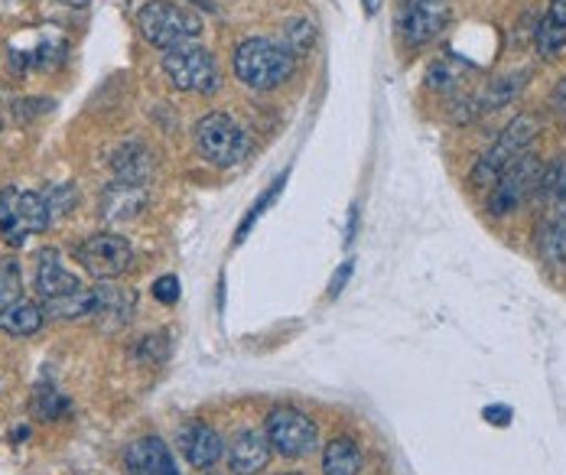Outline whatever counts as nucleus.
<instances>
[{
    "mask_svg": "<svg viewBox=\"0 0 566 475\" xmlns=\"http://www.w3.org/2000/svg\"><path fill=\"white\" fill-rule=\"evenodd\" d=\"M381 3H385V0H361V7H365L368 17H375V13L381 10Z\"/></svg>",
    "mask_w": 566,
    "mask_h": 475,
    "instance_id": "35",
    "label": "nucleus"
},
{
    "mask_svg": "<svg viewBox=\"0 0 566 475\" xmlns=\"http://www.w3.org/2000/svg\"><path fill=\"white\" fill-rule=\"evenodd\" d=\"M75 186H56V189H50V196H46V202H50V212H69L72 205H75Z\"/></svg>",
    "mask_w": 566,
    "mask_h": 475,
    "instance_id": "29",
    "label": "nucleus"
},
{
    "mask_svg": "<svg viewBox=\"0 0 566 475\" xmlns=\"http://www.w3.org/2000/svg\"><path fill=\"white\" fill-rule=\"evenodd\" d=\"M313 40H316V27L310 20H293L286 30H283V46L293 60H303L310 56L313 50Z\"/></svg>",
    "mask_w": 566,
    "mask_h": 475,
    "instance_id": "24",
    "label": "nucleus"
},
{
    "mask_svg": "<svg viewBox=\"0 0 566 475\" xmlns=\"http://www.w3.org/2000/svg\"><path fill=\"white\" fill-rule=\"evenodd\" d=\"M293 56L286 53V46L268 36H251L241 40L234 50V75L241 85L254 88V92H274L293 72Z\"/></svg>",
    "mask_w": 566,
    "mask_h": 475,
    "instance_id": "1",
    "label": "nucleus"
},
{
    "mask_svg": "<svg viewBox=\"0 0 566 475\" xmlns=\"http://www.w3.org/2000/svg\"><path fill=\"white\" fill-rule=\"evenodd\" d=\"M485 420L489 423H499V426H505L511 420V411L509 408H485Z\"/></svg>",
    "mask_w": 566,
    "mask_h": 475,
    "instance_id": "33",
    "label": "nucleus"
},
{
    "mask_svg": "<svg viewBox=\"0 0 566 475\" xmlns=\"http://www.w3.org/2000/svg\"><path fill=\"white\" fill-rule=\"evenodd\" d=\"M154 297L160 299V303H176L179 299V277H172V274H167V277H160V281H154Z\"/></svg>",
    "mask_w": 566,
    "mask_h": 475,
    "instance_id": "30",
    "label": "nucleus"
},
{
    "mask_svg": "<svg viewBox=\"0 0 566 475\" xmlns=\"http://www.w3.org/2000/svg\"><path fill=\"white\" fill-rule=\"evenodd\" d=\"M544 173V163L534 150L521 154L509 170L499 177V182L492 186V199H489V212L492 215H511L517 212L531 192H537V182Z\"/></svg>",
    "mask_w": 566,
    "mask_h": 475,
    "instance_id": "9",
    "label": "nucleus"
},
{
    "mask_svg": "<svg viewBox=\"0 0 566 475\" xmlns=\"http://www.w3.org/2000/svg\"><path fill=\"white\" fill-rule=\"evenodd\" d=\"M92 303H95V291L82 287L78 294L46 299L43 303V313L53 316V319H82V316H92Z\"/></svg>",
    "mask_w": 566,
    "mask_h": 475,
    "instance_id": "22",
    "label": "nucleus"
},
{
    "mask_svg": "<svg viewBox=\"0 0 566 475\" xmlns=\"http://www.w3.org/2000/svg\"><path fill=\"white\" fill-rule=\"evenodd\" d=\"M196 3H199V7H209V10H216V7H212V0H196Z\"/></svg>",
    "mask_w": 566,
    "mask_h": 475,
    "instance_id": "36",
    "label": "nucleus"
},
{
    "mask_svg": "<svg viewBox=\"0 0 566 475\" xmlns=\"http://www.w3.org/2000/svg\"><path fill=\"white\" fill-rule=\"evenodd\" d=\"M465 68H469V65H462V62H455V60L433 62V65H430V72H427V85H430V88L447 92V88H453V85L462 82Z\"/></svg>",
    "mask_w": 566,
    "mask_h": 475,
    "instance_id": "28",
    "label": "nucleus"
},
{
    "mask_svg": "<svg viewBox=\"0 0 566 475\" xmlns=\"http://www.w3.org/2000/svg\"><path fill=\"white\" fill-rule=\"evenodd\" d=\"M43 323H46V313H43V306L33 303V299L20 297L17 303H10V306L0 309V332L17 336V339L40 332Z\"/></svg>",
    "mask_w": 566,
    "mask_h": 475,
    "instance_id": "18",
    "label": "nucleus"
},
{
    "mask_svg": "<svg viewBox=\"0 0 566 475\" xmlns=\"http://www.w3.org/2000/svg\"><path fill=\"white\" fill-rule=\"evenodd\" d=\"M75 257H78V264H82L92 277H98V281H114V277H120V274L134 264V247H130L127 238L114 235V232H98V235L85 238V241L75 247Z\"/></svg>",
    "mask_w": 566,
    "mask_h": 475,
    "instance_id": "10",
    "label": "nucleus"
},
{
    "mask_svg": "<svg viewBox=\"0 0 566 475\" xmlns=\"http://www.w3.org/2000/svg\"><path fill=\"white\" fill-rule=\"evenodd\" d=\"M551 112L560 120H566V75L554 85V92H551Z\"/></svg>",
    "mask_w": 566,
    "mask_h": 475,
    "instance_id": "31",
    "label": "nucleus"
},
{
    "mask_svg": "<svg viewBox=\"0 0 566 475\" xmlns=\"http://www.w3.org/2000/svg\"><path fill=\"white\" fill-rule=\"evenodd\" d=\"M23 297V271L17 257H0V309Z\"/></svg>",
    "mask_w": 566,
    "mask_h": 475,
    "instance_id": "25",
    "label": "nucleus"
},
{
    "mask_svg": "<svg viewBox=\"0 0 566 475\" xmlns=\"http://www.w3.org/2000/svg\"><path fill=\"white\" fill-rule=\"evenodd\" d=\"M355 229H358V205H352V215H348V232H345V241L352 244L355 238Z\"/></svg>",
    "mask_w": 566,
    "mask_h": 475,
    "instance_id": "34",
    "label": "nucleus"
},
{
    "mask_svg": "<svg viewBox=\"0 0 566 475\" xmlns=\"http://www.w3.org/2000/svg\"><path fill=\"white\" fill-rule=\"evenodd\" d=\"M92 291H95L92 316L98 319L102 329L117 332L134 319V309H137V294L134 291L112 284V281H98V287H92Z\"/></svg>",
    "mask_w": 566,
    "mask_h": 475,
    "instance_id": "12",
    "label": "nucleus"
},
{
    "mask_svg": "<svg viewBox=\"0 0 566 475\" xmlns=\"http://www.w3.org/2000/svg\"><path fill=\"white\" fill-rule=\"evenodd\" d=\"M127 469L134 475H179L160 436H144L127 446Z\"/></svg>",
    "mask_w": 566,
    "mask_h": 475,
    "instance_id": "16",
    "label": "nucleus"
},
{
    "mask_svg": "<svg viewBox=\"0 0 566 475\" xmlns=\"http://www.w3.org/2000/svg\"><path fill=\"white\" fill-rule=\"evenodd\" d=\"M537 134H541V118H534V115H517L514 120H509V124L502 127L499 140L475 160L472 177H469L472 179V186H479V189L495 186L499 177L509 170L511 163H514L521 154L531 150V144L537 140Z\"/></svg>",
    "mask_w": 566,
    "mask_h": 475,
    "instance_id": "3",
    "label": "nucleus"
},
{
    "mask_svg": "<svg viewBox=\"0 0 566 475\" xmlns=\"http://www.w3.org/2000/svg\"><path fill=\"white\" fill-rule=\"evenodd\" d=\"M264 433H268L271 450L286 456V460H303L319 443V430H316L313 416L296 411V408H274L268 414V430Z\"/></svg>",
    "mask_w": 566,
    "mask_h": 475,
    "instance_id": "8",
    "label": "nucleus"
},
{
    "mask_svg": "<svg viewBox=\"0 0 566 475\" xmlns=\"http://www.w3.org/2000/svg\"><path fill=\"white\" fill-rule=\"evenodd\" d=\"M566 50V0H551L541 27H537V53L544 60H557Z\"/></svg>",
    "mask_w": 566,
    "mask_h": 475,
    "instance_id": "19",
    "label": "nucleus"
},
{
    "mask_svg": "<svg viewBox=\"0 0 566 475\" xmlns=\"http://www.w3.org/2000/svg\"><path fill=\"white\" fill-rule=\"evenodd\" d=\"M192 140H196L199 157L212 167H222V170L238 167L251 154V137L244 134V127L222 112H212V115L196 120Z\"/></svg>",
    "mask_w": 566,
    "mask_h": 475,
    "instance_id": "4",
    "label": "nucleus"
},
{
    "mask_svg": "<svg viewBox=\"0 0 566 475\" xmlns=\"http://www.w3.org/2000/svg\"><path fill=\"white\" fill-rule=\"evenodd\" d=\"M537 247L547 267L566 271V219L560 215H547L537 229Z\"/></svg>",
    "mask_w": 566,
    "mask_h": 475,
    "instance_id": "20",
    "label": "nucleus"
},
{
    "mask_svg": "<svg viewBox=\"0 0 566 475\" xmlns=\"http://www.w3.org/2000/svg\"><path fill=\"white\" fill-rule=\"evenodd\" d=\"M286 177H290V173H281V177L274 179V182H271V186L261 192V199H258V202L251 205V212L244 215V222H241V229H238V235H234V244H241V241L248 238V232H251V229L261 222V215H264V212H268V209L277 202V196H281L283 186H286Z\"/></svg>",
    "mask_w": 566,
    "mask_h": 475,
    "instance_id": "23",
    "label": "nucleus"
},
{
    "mask_svg": "<svg viewBox=\"0 0 566 475\" xmlns=\"http://www.w3.org/2000/svg\"><path fill=\"white\" fill-rule=\"evenodd\" d=\"M164 72H167L172 88H179V92L212 95L222 85V72H219L216 56L206 46H196V43H182V46L167 50Z\"/></svg>",
    "mask_w": 566,
    "mask_h": 475,
    "instance_id": "6",
    "label": "nucleus"
},
{
    "mask_svg": "<svg viewBox=\"0 0 566 475\" xmlns=\"http://www.w3.org/2000/svg\"><path fill=\"white\" fill-rule=\"evenodd\" d=\"M170 332H154V336H144L134 346V358L144 361V365H157V361H167L170 358Z\"/></svg>",
    "mask_w": 566,
    "mask_h": 475,
    "instance_id": "27",
    "label": "nucleus"
},
{
    "mask_svg": "<svg viewBox=\"0 0 566 475\" xmlns=\"http://www.w3.org/2000/svg\"><path fill=\"white\" fill-rule=\"evenodd\" d=\"M268 463H271L268 433H261V430H241V433L231 440L228 466H231V473L234 475H258Z\"/></svg>",
    "mask_w": 566,
    "mask_h": 475,
    "instance_id": "13",
    "label": "nucleus"
},
{
    "mask_svg": "<svg viewBox=\"0 0 566 475\" xmlns=\"http://www.w3.org/2000/svg\"><path fill=\"white\" fill-rule=\"evenodd\" d=\"M450 3L447 0H400L397 3V33L410 50H423L443 36L450 27Z\"/></svg>",
    "mask_w": 566,
    "mask_h": 475,
    "instance_id": "7",
    "label": "nucleus"
},
{
    "mask_svg": "<svg viewBox=\"0 0 566 475\" xmlns=\"http://www.w3.org/2000/svg\"><path fill=\"white\" fill-rule=\"evenodd\" d=\"M114 177L120 182H137V186H147V179L154 173V157L150 150L140 144V140H127L114 150L112 157Z\"/></svg>",
    "mask_w": 566,
    "mask_h": 475,
    "instance_id": "17",
    "label": "nucleus"
},
{
    "mask_svg": "<svg viewBox=\"0 0 566 475\" xmlns=\"http://www.w3.org/2000/svg\"><path fill=\"white\" fill-rule=\"evenodd\" d=\"M281 475H300V473H281Z\"/></svg>",
    "mask_w": 566,
    "mask_h": 475,
    "instance_id": "37",
    "label": "nucleus"
},
{
    "mask_svg": "<svg viewBox=\"0 0 566 475\" xmlns=\"http://www.w3.org/2000/svg\"><path fill=\"white\" fill-rule=\"evenodd\" d=\"M33 414L40 416V420H59L62 414H69V401L59 394L53 384L50 388L40 384L36 394H33Z\"/></svg>",
    "mask_w": 566,
    "mask_h": 475,
    "instance_id": "26",
    "label": "nucleus"
},
{
    "mask_svg": "<svg viewBox=\"0 0 566 475\" xmlns=\"http://www.w3.org/2000/svg\"><path fill=\"white\" fill-rule=\"evenodd\" d=\"M352 271H355V264H352V261H345V264L339 267V274H336V277H333V284H329V297L333 299L339 297L342 291H345V284H348V277H352Z\"/></svg>",
    "mask_w": 566,
    "mask_h": 475,
    "instance_id": "32",
    "label": "nucleus"
},
{
    "mask_svg": "<svg viewBox=\"0 0 566 475\" xmlns=\"http://www.w3.org/2000/svg\"><path fill=\"white\" fill-rule=\"evenodd\" d=\"M147 186H137V182H120V179H114L112 186L102 192V219H108V222H127V219H134V215H140L144 212V205H147Z\"/></svg>",
    "mask_w": 566,
    "mask_h": 475,
    "instance_id": "15",
    "label": "nucleus"
},
{
    "mask_svg": "<svg viewBox=\"0 0 566 475\" xmlns=\"http://www.w3.org/2000/svg\"><path fill=\"white\" fill-rule=\"evenodd\" d=\"M361 473V450L355 440L336 436L323 453V475H358Z\"/></svg>",
    "mask_w": 566,
    "mask_h": 475,
    "instance_id": "21",
    "label": "nucleus"
},
{
    "mask_svg": "<svg viewBox=\"0 0 566 475\" xmlns=\"http://www.w3.org/2000/svg\"><path fill=\"white\" fill-rule=\"evenodd\" d=\"M82 287H85V284H82L72 271H65V267L59 264L56 247L40 251V264H36V294H40L43 303H46V299L78 294Z\"/></svg>",
    "mask_w": 566,
    "mask_h": 475,
    "instance_id": "14",
    "label": "nucleus"
},
{
    "mask_svg": "<svg viewBox=\"0 0 566 475\" xmlns=\"http://www.w3.org/2000/svg\"><path fill=\"white\" fill-rule=\"evenodd\" d=\"M137 30L144 33L147 43L160 50H172V46L192 43L202 33V20L170 0H147L137 13Z\"/></svg>",
    "mask_w": 566,
    "mask_h": 475,
    "instance_id": "5",
    "label": "nucleus"
},
{
    "mask_svg": "<svg viewBox=\"0 0 566 475\" xmlns=\"http://www.w3.org/2000/svg\"><path fill=\"white\" fill-rule=\"evenodd\" d=\"M53 225V212L43 192L3 186L0 189V235L20 247L30 235H43Z\"/></svg>",
    "mask_w": 566,
    "mask_h": 475,
    "instance_id": "2",
    "label": "nucleus"
},
{
    "mask_svg": "<svg viewBox=\"0 0 566 475\" xmlns=\"http://www.w3.org/2000/svg\"><path fill=\"white\" fill-rule=\"evenodd\" d=\"M179 453L186 456L192 469H212L226 456V443L209 423L189 420L179 426Z\"/></svg>",
    "mask_w": 566,
    "mask_h": 475,
    "instance_id": "11",
    "label": "nucleus"
}]
</instances>
